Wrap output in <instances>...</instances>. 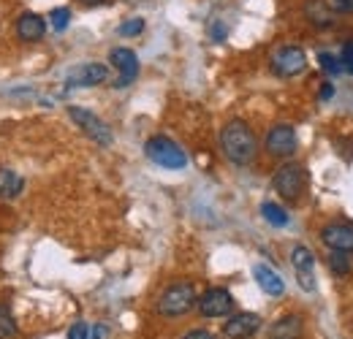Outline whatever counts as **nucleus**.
I'll return each mask as SVG.
<instances>
[{"label": "nucleus", "instance_id": "f257e3e1", "mask_svg": "<svg viewBox=\"0 0 353 339\" xmlns=\"http://www.w3.org/2000/svg\"><path fill=\"white\" fill-rule=\"evenodd\" d=\"M221 150L234 166H248L259 152L256 133L245 120H228L221 130Z\"/></svg>", "mask_w": 353, "mask_h": 339}, {"label": "nucleus", "instance_id": "f03ea898", "mask_svg": "<svg viewBox=\"0 0 353 339\" xmlns=\"http://www.w3.org/2000/svg\"><path fill=\"white\" fill-rule=\"evenodd\" d=\"M144 152H147V158H150L155 166H161V169L179 171L188 166L185 150L176 144L174 138H169V136H152V138L144 144Z\"/></svg>", "mask_w": 353, "mask_h": 339}, {"label": "nucleus", "instance_id": "7ed1b4c3", "mask_svg": "<svg viewBox=\"0 0 353 339\" xmlns=\"http://www.w3.org/2000/svg\"><path fill=\"white\" fill-rule=\"evenodd\" d=\"M196 301L199 296H196L193 282H174L158 298V312L163 318H179V315H188L196 307Z\"/></svg>", "mask_w": 353, "mask_h": 339}, {"label": "nucleus", "instance_id": "20e7f679", "mask_svg": "<svg viewBox=\"0 0 353 339\" xmlns=\"http://www.w3.org/2000/svg\"><path fill=\"white\" fill-rule=\"evenodd\" d=\"M272 185H274L277 196H283L285 201L294 204L307 190V171H305V166H299V163H285V166H280V169L274 171Z\"/></svg>", "mask_w": 353, "mask_h": 339}, {"label": "nucleus", "instance_id": "39448f33", "mask_svg": "<svg viewBox=\"0 0 353 339\" xmlns=\"http://www.w3.org/2000/svg\"><path fill=\"white\" fill-rule=\"evenodd\" d=\"M305 68H307V54L299 46H283L272 54V74L283 79H294L305 74Z\"/></svg>", "mask_w": 353, "mask_h": 339}, {"label": "nucleus", "instance_id": "423d86ee", "mask_svg": "<svg viewBox=\"0 0 353 339\" xmlns=\"http://www.w3.org/2000/svg\"><path fill=\"white\" fill-rule=\"evenodd\" d=\"M68 117L82 127L95 144H103V147L112 144V130H109V125H106L95 112H90L85 106H71V109H68Z\"/></svg>", "mask_w": 353, "mask_h": 339}, {"label": "nucleus", "instance_id": "0eeeda50", "mask_svg": "<svg viewBox=\"0 0 353 339\" xmlns=\"http://www.w3.org/2000/svg\"><path fill=\"white\" fill-rule=\"evenodd\" d=\"M264 144H266V152L272 158H291L296 152V130H294V125L280 123V125L269 127Z\"/></svg>", "mask_w": 353, "mask_h": 339}, {"label": "nucleus", "instance_id": "6e6552de", "mask_svg": "<svg viewBox=\"0 0 353 339\" xmlns=\"http://www.w3.org/2000/svg\"><path fill=\"white\" fill-rule=\"evenodd\" d=\"M109 63L117 68V82L114 87L117 90H125L128 85L136 82V76H139V57H136V52L133 49H125V46H117V49H112V54H109Z\"/></svg>", "mask_w": 353, "mask_h": 339}, {"label": "nucleus", "instance_id": "1a4fd4ad", "mask_svg": "<svg viewBox=\"0 0 353 339\" xmlns=\"http://www.w3.org/2000/svg\"><path fill=\"white\" fill-rule=\"evenodd\" d=\"M196 309H199L204 318H225V315L234 309V296H231L225 288H210V291H204V294L199 296Z\"/></svg>", "mask_w": 353, "mask_h": 339}, {"label": "nucleus", "instance_id": "9d476101", "mask_svg": "<svg viewBox=\"0 0 353 339\" xmlns=\"http://www.w3.org/2000/svg\"><path fill=\"white\" fill-rule=\"evenodd\" d=\"M291 263H294V271H296L302 291L312 294L315 291V255L310 253V247H305V245H296L291 250Z\"/></svg>", "mask_w": 353, "mask_h": 339}, {"label": "nucleus", "instance_id": "9b49d317", "mask_svg": "<svg viewBox=\"0 0 353 339\" xmlns=\"http://www.w3.org/2000/svg\"><path fill=\"white\" fill-rule=\"evenodd\" d=\"M259 329H261V318L256 312H236L234 318L225 320L223 334L228 339H250L259 334Z\"/></svg>", "mask_w": 353, "mask_h": 339}, {"label": "nucleus", "instance_id": "f8f14e48", "mask_svg": "<svg viewBox=\"0 0 353 339\" xmlns=\"http://www.w3.org/2000/svg\"><path fill=\"white\" fill-rule=\"evenodd\" d=\"M106 79H109V68L103 63H85V65H79L77 71L68 74L65 87L68 90L71 87H95V85H103Z\"/></svg>", "mask_w": 353, "mask_h": 339}, {"label": "nucleus", "instance_id": "ddd939ff", "mask_svg": "<svg viewBox=\"0 0 353 339\" xmlns=\"http://www.w3.org/2000/svg\"><path fill=\"white\" fill-rule=\"evenodd\" d=\"M321 239L329 250L334 253H353V225L345 223H332L321 231Z\"/></svg>", "mask_w": 353, "mask_h": 339}, {"label": "nucleus", "instance_id": "4468645a", "mask_svg": "<svg viewBox=\"0 0 353 339\" xmlns=\"http://www.w3.org/2000/svg\"><path fill=\"white\" fill-rule=\"evenodd\" d=\"M46 36V19L36 11H25L17 19V39L25 43H36Z\"/></svg>", "mask_w": 353, "mask_h": 339}, {"label": "nucleus", "instance_id": "2eb2a0df", "mask_svg": "<svg viewBox=\"0 0 353 339\" xmlns=\"http://www.w3.org/2000/svg\"><path fill=\"white\" fill-rule=\"evenodd\" d=\"M253 277H256L259 288L264 291L266 296H283V294H285V282H283V277H280L272 266L256 263V266H253Z\"/></svg>", "mask_w": 353, "mask_h": 339}, {"label": "nucleus", "instance_id": "dca6fc26", "mask_svg": "<svg viewBox=\"0 0 353 339\" xmlns=\"http://www.w3.org/2000/svg\"><path fill=\"white\" fill-rule=\"evenodd\" d=\"M305 17H307L312 28H321V30L334 25V8L326 0H307L305 3Z\"/></svg>", "mask_w": 353, "mask_h": 339}, {"label": "nucleus", "instance_id": "f3484780", "mask_svg": "<svg viewBox=\"0 0 353 339\" xmlns=\"http://www.w3.org/2000/svg\"><path fill=\"white\" fill-rule=\"evenodd\" d=\"M299 334H302V318L299 315H285L269 329V339H299Z\"/></svg>", "mask_w": 353, "mask_h": 339}, {"label": "nucleus", "instance_id": "a211bd4d", "mask_svg": "<svg viewBox=\"0 0 353 339\" xmlns=\"http://www.w3.org/2000/svg\"><path fill=\"white\" fill-rule=\"evenodd\" d=\"M25 190V179L17 174V171H8V169H0V198H17L22 196Z\"/></svg>", "mask_w": 353, "mask_h": 339}, {"label": "nucleus", "instance_id": "6ab92c4d", "mask_svg": "<svg viewBox=\"0 0 353 339\" xmlns=\"http://www.w3.org/2000/svg\"><path fill=\"white\" fill-rule=\"evenodd\" d=\"M261 217H264L272 228H285V225L291 223L288 212H285L280 204H274V201H264V204H261Z\"/></svg>", "mask_w": 353, "mask_h": 339}, {"label": "nucleus", "instance_id": "aec40b11", "mask_svg": "<svg viewBox=\"0 0 353 339\" xmlns=\"http://www.w3.org/2000/svg\"><path fill=\"white\" fill-rule=\"evenodd\" d=\"M329 269L334 277H348L351 274V260H348V253H334L329 255Z\"/></svg>", "mask_w": 353, "mask_h": 339}, {"label": "nucleus", "instance_id": "412c9836", "mask_svg": "<svg viewBox=\"0 0 353 339\" xmlns=\"http://www.w3.org/2000/svg\"><path fill=\"white\" fill-rule=\"evenodd\" d=\"M318 65H321V71H326L329 76L343 74V63H340V57L332 54V52H318Z\"/></svg>", "mask_w": 353, "mask_h": 339}, {"label": "nucleus", "instance_id": "4be33fe9", "mask_svg": "<svg viewBox=\"0 0 353 339\" xmlns=\"http://www.w3.org/2000/svg\"><path fill=\"white\" fill-rule=\"evenodd\" d=\"M11 337H17V320L8 312V307L0 304V339H11Z\"/></svg>", "mask_w": 353, "mask_h": 339}, {"label": "nucleus", "instance_id": "5701e85b", "mask_svg": "<svg viewBox=\"0 0 353 339\" xmlns=\"http://www.w3.org/2000/svg\"><path fill=\"white\" fill-rule=\"evenodd\" d=\"M141 33H144V19H141V17L125 19V22L117 28V36H123V39H136V36H141Z\"/></svg>", "mask_w": 353, "mask_h": 339}, {"label": "nucleus", "instance_id": "b1692460", "mask_svg": "<svg viewBox=\"0 0 353 339\" xmlns=\"http://www.w3.org/2000/svg\"><path fill=\"white\" fill-rule=\"evenodd\" d=\"M68 22H71V8H52L49 25H52L54 33H63V30L68 28Z\"/></svg>", "mask_w": 353, "mask_h": 339}, {"label": "nucleus", "instance_id": "393cba45", "mask_svg": "<svg viewBox=\"0 0 353 339\" xmlns=\"http://www.w3.org/2000/svg\"><path fill=\"white\" fill-rule=\"evenodd\" d=\"M68 339H92V326L90 323H74L71 329H68Z\"/></svg>", "mask_w": 353, "mask_h": 339}, {"label": "nucleus", "instance_id": "a878e982", "mask_svg": "<svg viewBox=\"0 0 353 339\" xmlns=\"http://www.w3.org/2000/svg\"><path fill=\"white\" fill-rule=\"evenodd\" d=\"M340 63H343V71L353 76V41L343 43V54H340Z\"/></svg>", "mask_w": 353, "mask_h": 339}, {"label": "nucleus", "instance_id": "bb28decb", "mask_svg": "<svg viewBox=\"0 0 353 339\" xmlns=\"http://www.w3.org/2000/svg\"><path fill=\"white\" fill-rule=\"evenodd\" d=\"M225 36H228V30H225V25H223L221 19L210 25V39H212V41H215V43L225 41Z\"/></svg>", "mask_w": 353, "mask_h": 339}, {"label": "nucleus", "instance_id": "cd10ccee", "mask_svg": "<svg viewBox=\"0 0 353 339\" xmlns=\"http://www.w3.org/2000/svg\"><path fill=\"white\" fill-rule=\"evenodd\" d=\"M332 8H334V11H343V14H351L353 0H332Z\"/></svg>", "mask_w": 353, "mask_h": 339}, {"label": "nucleus", "instance_id": "c85d7f7f", "mask_svg": "<svg viewBox=\"0 0 353 339\" xmlns=\"http://www.w3.org/2000/svg\"><path fill=\"white\" fill-rule=\"evenodd\" d=\"M332 95H334V85H332V82H323V85H321V92H318V98H321V101H329Z\"/></svg>", "mask_w": 353, "mask_h": 339}, {"label": "nucleus", "instance_id": "c756f323", "mask_svg": "<svg viewBox=\"0 0 353 339\" xmlns=\"http://www.w3.org/2000/svg\"><path fill=\"white\" fill-rule=\"evenodd\" d=\"M182 339H215L210 331H204V329H196V331H190V334H185Z\"/></svg>", "mask_w": 353, "mask_h": 339}, {"label": "nucleus", "instance_id": "7c9ffc66", "mask_svg": "<svg viewBox=\"0 0 353 339\" xmlns=\"http://www.w3.org/2000/svg\"><path fill=\"white\" fill-rule=\"evenodd\" d=\"M79 3H85V6H101V3H106V0H79Z\"/></svg>", "mask_w": 353, "mask_h": 339}]
</instances>
